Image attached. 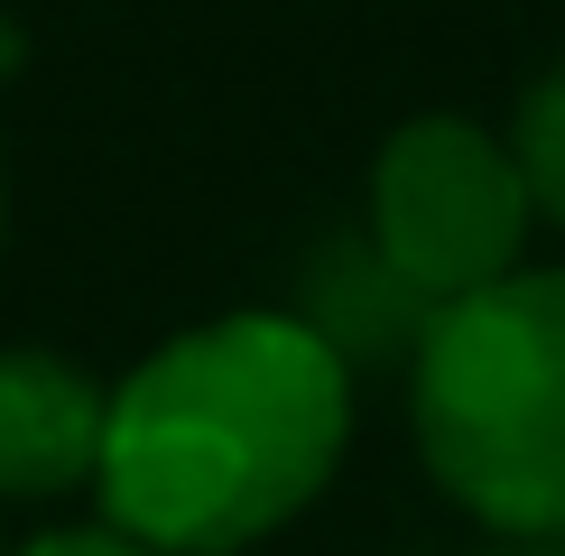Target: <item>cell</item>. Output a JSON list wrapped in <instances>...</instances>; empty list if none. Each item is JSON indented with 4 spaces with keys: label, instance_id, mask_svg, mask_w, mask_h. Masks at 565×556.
Returning <instances> with one entry per match:
<instances>
[{
    "label": "cell",
    "instance_id": "52a82bcc",
    "mask_svg": "<svg viewBox=\"0 0 565 556\" xmlns=\"http://www.w3.org/2000/svg\"><path fill=\"white\" fill-rule=\"evenodd\" d=\"M19 65H29V38H19V29H10V19H0V84H10V75H19Z\"/></svg>",
    "mask_w": 565,
    "mask_h": 556
},
{
    "label": "cell",
    "instance_id": "7a4b0ae2",
    "mask_svg": "<svg viewBox=\"0 0 565 556\" xmlns=\"http://www.w3.org/2000/svg\"><path fill=\"white\" fill-rule=\"evenodd\" d=\"M417 455L501 538H565V269H510L417 324Z\"/></svg>",
    "mask_w": 565,
    "mask_h": 556
},
{
    "label": "cell",
    "instance_id": "277c9868",
    "mask_svg": "<svg viewBox=\"0 0 565 556\" xmlns=\"http://www.w3.org/2000/svg\"><path fill=\"white\" fill-rule=\"evenodd\" d=\"M111 389L65 353L10 343L0 353V501H56L103 482Z\"/></svg>",
    "mask_w": 565,
    "mask_h": 556
},
{
    "label": "cell",
    "instance_id": "8992f818",
    "mask_svg": "<svg viewBox=\"0 0 565 556\" xmlns=\"http://www.w3.org/2000/svg\"><path fill=\"white\" fill-rule=\"evenodd\" d=\"M19 556H158V547H139L130 528L103 520V528H46V538H29Z\"/></svg>",
    "mask_w": 565,
    "mask_h": 556
},
{
    "label": "cell",
    "instance_id": "9c48e42d",
    "mask_svg": "<svg viewBox=\"0 0 565 556\" xmlns=\"http://www.w3.org/2000/svg\"><path fill=\"white\" fill-rule=\"evenodd\" d=\"M0 232H10V185H0Z\"/></svg>",
    "mask_w": 565,
    "mask_h": 556
},
{
    "label": "cell",
    "instance_id": "5b68a950",
    "mask_svg": "<svg viewBox=\"0 0 565 556\" xmlns=\"http://www.w3.org/2000/svg\"><path fill=\"white\" fill-rule=\"evenodd\" d=\"M520 168H529V195H537V214H556L565 223V65H547V75L529 84V103H520Z\"/></svg>",
    "mask_w": 565,
    "mask_h": 556
},
{
    "label": "cell",
    "instance_id": "6da1fadb",
    "mask_svg": "<svg viewBox=\"0 0 565 556\" xmlns=\"http://www.w3.org/2000/svg\"><path fill=\"white\" fill-rule=\"evenodd\" d=\"M352 381L324 324L214 316L111 389L103 520L158 556H242L334 482Z\"/></svg>",
    "mask_w": 565,
    "mask_h": 556
},
{
    "label": "cell",
    "instance_id": "3957f363",
    "mask_svg": "<svg viewBox=\"0 0 565 556\" xmlns=\"http://www.w3.org/2000/svg\"><path fill=\"white\" fill-rule=\"evenodd\" d=\"M529 214L537 195L520 149H501L491 130L455 121V111L390 130L381 168H371V260L427 316L501 288L529 250Z\"/></svg>",
    "mask_w": 565,
    "mask_h": 556
},
{
    "label": "cell",
    "instance_id": "ba28073f",
    "mask_svg": "<svg viewBox=\"0 0 565 556\" xmlns=\"http://www.w3.org/2000/svg\"><path fill=\"white\" fill-rule=\"evenodd\" d=\"M501 556H565L556 538H520V547H501Z\"/></svg>",
    "mask_w": 565,
    "mask_h": 556
}]
</instances>
